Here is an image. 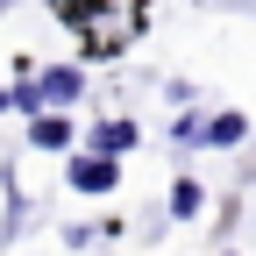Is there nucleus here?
I'll list each match as a JSON object with an SVG mask.
<instances>
[{"label":"nucleus","instance_id":"nucleus-3","mask_svg":"<svg viewBox=\"0 0 256 256\" xmlns=\"http://www.w3.org/2000/svg\"><path fill=\"white\" fill-rule=\"evenodd\" d=\"M92 142H100V156H121L128 142H136V121H107V128H100Z\"/></svg>","mask_w":256,"mask_h":256},{"label":"nucleus","instance_id":"nucleus-2","mask_svg":"<svg viewBox=\"0 0 256 256\" xmlns=\"http://www.w3.org/2000/svg\"><path fill=\"white\" fill-rule=\"evenodd\" d=\"M28 136H36V150H72V121H57V114H43L36 128H28Z\"/></svg>","mask_w":256,"mask_h":256},{"label":"nucleus","instance_id":"nucleus-6","mask_svg":"<svg viewBox=\"0 0 256 256\" xmlns=\"http://www.w3.org/2000/svg\"><path fill=\"white\" fill-rule=\"evenodd\" d=\"M242 128H249V121H242V114H220V121H214V128H206V142H242Z\"/></svg>","mask_w":256,"mask_h":256},{"label":"nucleus","instance_id":"nucleus-4","mask_svg":"<svg viewBox=\"0 0 256 256\" xmlns=\"http://www.w3.org/2000/svg\"><path fill=\"white\" fill-rule=\"evenodd\" d=\"M43 92H50V100H72V92H78V72H72V64H57V72L43 78Z\"/></svg>","mask_w":256,"mask_h":256},{"label":"nucleus","instance_id":"nucleus-1","mask_svg":"<svg viewBox=\"0 0 256 256\" xmlns=\"http://www.w3.org/2000/svg\"><path fill=\"white\" fill-rule=\"evenodd\" d=\"M72 185L78 192H114V156H78V164H72Z\"/></svg>","mask_w":256,"mask_h":256},{"label":"nucleus","instance_id":"nucleus-5","mask_svg":"<svg viewBox=\"0 0 256 256\" xmlns=\"http://www.w3.org/2000/svg\"><path fill=\"white\" fill-rule=\"evenodd\" d=\"M206 206V192L192 185V178H178V192H171V214H200Z\"/></svg>","mask_w":256,"mask_h":256}]
</instances>
